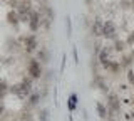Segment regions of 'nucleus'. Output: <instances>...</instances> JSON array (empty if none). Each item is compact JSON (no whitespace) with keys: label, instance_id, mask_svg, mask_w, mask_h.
<instances>
[{"label":"nucleus","instance_id":"nucleus-4","mask_svg":"<svg viewBox=\"0 0 134 121\" xmlns=\"http://www.w3.org/2000/svg\"><path fill=\"white\" fill-rule=\"evenodd\" d=\"M24 47L27 52H34L37 49V37L35 35H27L24 39Z\"/></svg>","mask_w":134,"mask_h":121},{"label":"nucleus","instance_id":"nucleus-10","mask_svg":"<svg viewBox=\"0 0 134 121\" xmlns=\"http://www.w3.org/2000/svg\"><path fill=\"white\" fill-rule=\"evenodd\" d=\"M109 99H111V101H109L111 108H112V109H117V98H116V96H111Z\"/></svg>","mask_w":134,"mask_h":121},{"label":"nucleus","instance_id":"nucleus-5","mask_svg":"<svg viewBox=\"0 0 134 121\" xmlns=\"http://www.w3.org/2000/svg\"><path fill=\"white\" fill-rule=\"evenodd\" d=\"M19 14H20V17H22V20H25L27 22L29 17H30V2H22L20 3V7H19Z\"/></svg>","mask_w":134,"mask_h":121},{"label":"nucleus","instance_id":"nucleus-8","mask_svg":"<svg viewBox=\"0 0 134 121\" xmlns=\"http://www.w3.org/2000/svg\"><path fill=\"white\" fill-rule=\"evenodd\" d=\"M99 61L102 62V66H109V51L107 49H102V51H100V54H99Z\"/></svg>","mask_w":134,"mask_h":121},{"label":"nucleus","instance_id":"nucleus-11","mask_svg":"<svg viewBox=\"0 0 134 121\" xmlns=\"http://www.w3.org/2000/svg\"><path fill=\"white\" fill-rule=\"evenodd\" d=\"M97 109H99V113H100V116H106V111H104V108H102V104H97Z\"/></svg>","mask_w":134,"mask_h":121},{"label":"nucleus","instance_id":"nucleus-2","mask_svg":"<svg viewBox=\"0 0 134 121\" xmlns=\"http://www.w3.org/2000/svg\"><path fill=\"white\" fill-rule=\"evenodd\" d=\"M27 71H29V74H30L34 79H39V77L42 76L40 62H39V61H35V59H30V61H29V64H27Z\"/></svg>","mask_w":134,"mask_h":121},{"label":"nucleus","instance_id":"nucleus-7","mask_svg":"<svg viewBox=\"0 0 134 121\" xmlns=\"http://www.w3.org/2000/svg\"><path fill=\"white\" fill-rule=\"evenodd\" d=\"M102 29H104V22H100V20H94V24H92V32H94L96 35H102Z\"/></svg>","mask_w":134,"mask_h":121},{"label":"nucleus","instance_id":"nucleus-1","mask_svg":"<svg viewBox=\"0 0 134 121\" xmlns=\"http://www.w3.org/2000/svg\"><path fill=\"white\" fill-rule=\"evenodd\" d=\"M30 89H32V84L29 79H24L20 84H15L14 86V93L17 96H20V98H27L29 94H30Z\"/></svg>","mask_w":134,"mask_h":121},{"label":"nucleus","instance_id":"nucleus-9","mask_svg":"<svg viewBox=\"0 0 134 121\" xmlns=\"http://www.w3.org/2000/svg\"><path fill=\"white\" fill-rule=\"evenodd\" d=\"M7 19H8V24H12V25H17V24H19V14L14 12V10H10L7 14Z\"/></svg>","mask_w":134,"mask_h":121},{"label":"nucleus","instance_id":"nucleus-12","mask_svg":"<svg viewBox=\"0 0 134 121\" xmlns=\"http://www.w3.org/2000/svg\"><path fill=\"white\" fill-rule=\"evenodd\" d=\"M67 32H69V35H70V19H67Z\"/></svg>","mask_w":134,"mask_h":121},{"label":"nucleus","instance_id":"nucleus-6","mask_svg":"<svg viewBox=\"0 0 134 121\" xmlns=\"http://www.w3.org/2000/svg\"><path fill=\"white\" fill-rule=\"evenodd\" d=\"M29 25H30V30L35 32L37 29L40 27V20H39V14L37 12H32L30 17H29Z\"/></svg>","mask_w":134,"mask_h":121},{"label":"nucleus","instance_id":"nucleus-3","mask_svg":"<svg viewBox=\"0 0 134 121\" xmlns=\"http://www.w3.org/2000/svg\"><path fill=\"white\" fill-rule=\"evenodd\" d=\"M116 27L114 24L111 22V20H107V22H104V29H102V35L106 37V39H116Z\"/></svg>","mask_w":134,"mask_h":121}]
</instances>
